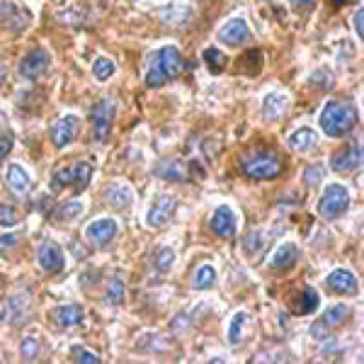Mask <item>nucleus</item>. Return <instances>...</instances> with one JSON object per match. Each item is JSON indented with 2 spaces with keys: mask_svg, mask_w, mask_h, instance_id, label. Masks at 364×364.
<instances>
[{
  "mask_svg": "<svg viewBox=\"0 0 364 364\" xmlns=\"http://www.w3.org/2000/svg\"><path fill=\"white\" fill-rule=\"evenodd\" d=\"M289 5L296 13H311L316 8V0H289Z\"/></svg>",
  "mask_w": 364,
  "mask_h": 364,
  "instance_id": "obj_43",
  "label": "nucleus"
},
{
  "mask_svg": "<svg viewBox=\"0 0 364 364\" xmlns=\"http://www.w3.org/2000/svg\"><path fill=\"white\" fill-rule=\"evenodd\" d=\"M17 221H20L17 211L13 207H8V204H0V226H15Z\"/></svg>",
  "mask_w": 364,
  "mask_h": 364,
  "instance_id": "obj_36",
  "label": "nucleus"
},
{
  "mask_svg": "<svg viewBox=\"0 0 364 364\" xmlns=\"http://www.w3.org/2000/svg\"><path fill=\"white\" fill-rule=\"evenodd\" d=\"M20 233H5V236H0V255H3L5 250L15 248L17 243H20Z\"/></svg>",
  "mask_w": 364,
  "mask_h": 364,
  "instance_id": "obj_39",
  "label": "nucleus"
},
{
  "mask_svg": "<svg viewBox=\"0 0 364 364\" xmlns=\"http://www.w3.org/2000/svg\"><path fill=\"white\" fill-rule=\"evenodd\" d=\"M287 109H289V95H284V92H267L265 100H262V114H265L267 122L282 119Z\"/></svg>",
  "mask_w": 364,
  "mask_h": 364,
  "instance_id": "obj_18",
  "label": "nucleus"
},
{
  "mask_svg": "<svg viewBox=\"0 0 364 364\" xmlns=\"http://www.w3.org/2000/svg\"><path fill=\"white\" fill-rule=\"evenodd\" d=\"M364 13H362V8L357 10L355 13V17H352V25H355V32H357V37H364V17H362Z\"/></svg>",
  "mask_w": 364,
  "mask_h": 364,
  "instance_id": "obj_44",
  "label": "nucleus"
},
{
  "mask_svg": "<svg viewBox=\"0 0 364 364\" xmlns=\"http://www.w3.org/2000/svg\"><path fill=\"white\" fill-rule=\"evenodd\" d=\"M245 252H248V255H255V250H260V245H262V238L257 236V231H252L248 238H245Z\"/></svg>",
  "mask_w": 364,
  "mask_h": 364,
  "instance_id": "obj_40",
  "label": "nucleus"
},
{
  "mask_svg": "<svg viewBox=\"0 0 364 364\" xmlns=\"http://www.w3.org/2000/svg\"><path fill=\"white\" fill-rule=\"evenodd\" d=\"M151 262H154L156 272H168V269L173 267V262H175L173 248H168V245H163V248H156L154 257H151Z\"/></svg>",
  "mask_w": 364,
  "mask_h": 364,
  "instance_id": "obj_29",
  "label": "nucleus"
},
{
  "mask_svg": "<svg viewBox=\"0 0 364 364\" xmlns=\"http://www.w3.org/2000/svg\"><path fill=\"white\" fill-rule=\"evenodd\" d=\"M311 83L314 85H321V87H331L333 85V73L328 68H318V70H314V75H311Z\"/></svg>",
  "mask_w": 364,
  "mask_h": 364,
  "instance_id": "obj_34",
  "label": "nucleus"
},
{
  "mask_svg": "<svg viewBox=\"0 0 364 364\" xmlns=\"http://www.w3.org/2000/svg\"><path fill=\"white\" fill-rule=\"evenodd\" d=\"M287 146H289L291 151H299V154H309V151H314L316 146H318V132L311 127H299L296 132L289 134Z\"/></svg>",
  "mask_w": 364,
  "mask_h": 364,
  "instance_id": "obj_17",
  "label": "nucleus"
},
{
  "mask_svg": "<svg viewBox=\"0 0 364 364\" xmlns=\"http://www.w3.org/2000/svg\"><path fill=\"white\" fill-rule=\"evenodd\" d=\"M309 333H311V338H316V340H326L328 336H331V328L323 326L321 321H316L314 326L309 328Z\"/></svg>",
  "mask_w": 364,
  "mask_h": 364,
  "instance_id": "obj_41",
  "label": "nucleus"
},
{
  "mask_svg": "<svg viewBox=\"0 0 364 364\" xmlns=\"http://www.w3.org/2000/svg\"><path fill=\"white\" fill-rule=\"evenodd\" d=\"M114 73H117V66H114L112 58L100 56L97 61L92 63V75H95V80H100V83H107Z\"/></svg>",
  "mask_w": 364,
  "mask_h": 364,
  "instance_id": "obj_27",
  "label": "nucleus"
},
{
  "mask_svg": "<svg viewBox=\"0 0 364 364\" xmlns=\"http://www.w3.org/2000/svg\"><path fill=\"white\" fill-rule=\"evenodd\" d=\"M154 173L158 175V178H163V180H170V182H180V180H187V166L185 163H180V161H161L156 166Z\"/></svg>",
  "mask_w": 364,
  "mask_h": 364,
  "instance_id": "obj_23",
  "label": "nucleus"
},
{
  "mask_svg": "<svg viewBox=\"0 0 364 364\" xmlns=\"http://www.w3.org/2000/svg\"><path fill=\"white\" fill-rule=\"evenodd\" d=\"M245 326H248V314L245 311H238L236 316L231 318V326H228V343H240L243 340V331H245Z\"/></svg>",
  "mask_w": 364,
  "mask_h": 364,
  "instance_id": "obj_28",
  "label": "nucleus"
},
{
  "mask_svg": "<svg viewBox=\"0 0 364 364\" xmlns=\"http://www.w3.org/2000/svg\"><path fill=\"white\" fill-rule=\"evenodd\" d=\"M92 180V166L87 161H78L75 166H63L58 168L51 178V190L61 192L66 187H75V190H85Z\"/></svg>",
  "mask_w": 364,
  "mask_h": 364,
  "instance_id": "obj_5",
  "label": "nucleus"
},
{
  "mask_svg": "<svg viewBox=\"0 0 364 364\" xmlns=\"http://www.w3.org/2000/svg\"><path fill=\"white\" fill-rule=\"evenodd\" d=\"M219 42L226 46H243L250 39V27L243 17H231L226 25L219 27Z\"/></svg>",
  "mask_w": 364,
  "mask_h": 364,
  "instance_id": "obj_10",
  "label": "nucleus"
},
{
  "mask_svg": "<svg viewBox=\"0 0 364 364\" xmlns=\"http://www.w3.org/2000/svg\"><path fill=\"white\" fill-rule=\"evenodd\" d=\"M5 182H8L10 190L20 197H25L29 192V187H32V178H29V173L20 163H10L8 170H5Z\"/></svg>",
  "mask_w": 364,
  "mask_h": 364,
  "instance_id": "obj_20",
  "label": "nucleus"
},
{
  "mask_svg": "<svg viewBox=\"0 0 364 364\" xmlns=\"http://www.w3.org/2000/svg\"><path fill=\"white\" fill-rule=\"evenodd\" d=\"M245 61H248V66H245V73L255 75L257 70H260V66H262V54H260V51H248V54H245Z\"/></svg>",
  "mask_w": 364,
  "mask_h": 364,
  "instance_id": "obj_37",
  "label": "nucleus"
},
{
  "mask_svg": "<svg viewBox=\"0 0 364 364\" xmlns=\"http://www.w3.org/2000/svg\"><path fill=\"white\" fill-rule=\"evenodd\" d=\"M321 132L331 139H340L345 134H350L352 129L357 127L360 122V112H357L355 102L350 100H328L323 105V112H321Z\"/></svg>",
  "mask_w": 364,
  "mask_h": 364,
  "instance_id": "obj_1",
  "label": "nucleus"
},
{
  "mask_svg": "<svg viewBox=\"0 0 364 364\" xmlns=\"http://www.w3.org/2000/svg\"><path fill=\"white\" fill-rule=\"evenodd\" d=\"M299 257H301V250H299V245H294V243H282L279 248L274 250V255L269 257V267L279 269V272H284V269H289V267L296 265Z\"/></svg>",
  "mask_w": 364,
  "mask_h": 364,
  "instance_id": "obj_19",
  "label": "nucleus"
},
{
  "mask_svg": "<svg viewBox=\"0 0 364 364\" xmlns=\"http://www.w3.org/2000/svg\"><path fill=\"white\" fill-rule=\"evenodd\" d=\"M204 61H207V66H209L211 73H221V70L226 68L228 58H226V54H221L219 49L209 46V49H204Z\"/></svg>",
  "mask_w": 364,
  "mask_h": 364,
  "instance_id": "obj_32",
  "label": "nucleus"
},
{
  "mask_svg": "<svg viewBox=\"0 0 364 364\" xmlns=\"http://www.w3.org/2000/svg\"><path fill=\"white\" fill-rule=\"evenodd\" d=\"M209 228L214 236L219 238H233L238 231V219H236V211H233L231 207H216L214 214H211L209 219Z\"/></svg>",
  "mask_w": 364,
  "mask_h": 364,
  "instance_id": "obj_9",
  "label": "nucleus"
},
{
  "mask_svg": "<svg viewBox=\"0 0 364 364\" xmlns=\"http://www.w3.org/2000/svg\"><path fill=\"white\" fill-rule=\"evenodd\" d=\"M117 231H119V224H117L114 219H95L92 224H87L85 238L90 240L95 248H105V245H109L114 240Z\"/></svg>",
  "mask_w": 364,
  "mask_h": 364,
  "instance_id": "obj_12",
  "label": "nucleus"
},
{
  "mask_svg": "<svg viewBox=\"0 0 364 364\" xmlns=\"http://www.w3.org/2000/svg\"><path fill=\"white\" fill-rule=\"evenodd\" d=\"M105 301H107L109 306H119V304L124 301V279H122L119 274H114V277L109 279V289H107V294H105Z\"/></svg>",
  "mask_w": 364,
  "mask_h": 364,
  "instance_id": "obj_31",
  "label": "nucleus"
},
{
  "mask_svg": "<svg viewBox=\"0 0 364 364\" xmlns=\"http://www.w3.org/2000/svg\"><path fill=\"white\" fill-rule=\"evenodd\" d=\"M83 209H85V204L80 202V199H70V202L61 204V207L56 209L54 216L58 221H70V219H78V216L83 214Z\"/></svg>",
  "mask_w": 364,
  "mask_h": 364,
  "instance_id": "obj_30",
  "label": "nucleus"
},
{
  "mask_svg": "<svg viewBox=\"0 0 364 364\" xmlns=\"http://www.w3.org/2000/svg\"><path fill=\"white\" fill-rule=\"evenodd\" d=\"M70 357H73L75 362H90V364H97L100 362V355H95V352L80 348V345H73V350H70Z\"/></svg>",
  "mask_w": 364,
  "mask_h": 364,
  "instance_id": "obj_33",
  "label": "nucleus"
},
{
  "mask_svg": "<svg viewBox=\"0 0 364 364\" xmlns=\"http://www.w3.org/2000/svg\"><path fill=\"white\" fill-rule=\"evenodd\" d=\"M114 117H117V105L112 100H102V102H97L95 107H92L90 124H92V136H95V141H105L109 136Z\"/></svg>",
  "mask_w": 364,
  "mask_h": 364,
  "instance_id": "obj_6",
  "label": "nucleus"
},
{
  "mask_svg": "<svg viewBox=\"0 0 364 364\" xmlns=\"http://www.w3.org/2000/svg\"><path fill=\"white\" fill-rule=\"evenodd\" d=\"M51 68V54L46 49H34L32 54H27L20 61V75L27 80H34L39 75H44Z\"/></svg>",
  "mask_w": 364,
  "mask_h": 364,
  "instance_id": "obj_13",
  "label": "nucleus"
},
{
  "mask_svg": "<svg viewBox=\"0 0 364 364\" xmlns=\"http://www.w3.org/2000/svg\"><path fill=\"white\" fill-rule=\"evenodd\" d=\"M80 132V119L75 114H66L61 117V119H56L54 124H51V144L56 146V149H66L75 141Z\"/></svg>",
  "mask_w": 364,
  "mask_h": 364,
  "instance_id": "obj_8",
  "label": "nucleus"
},
{
  "mask_svg": "<svg viewBox=\"0 0 364 364\" xmlns=\"http://www.w3.org/2000/svg\"><path fill=\"white\" fill-rule=\"evenodd\" d=\"M282 158L274 154L272 149H260L250 151L240 158V170H243L245 178L250 180H272L282 173Z\"/></svg>",
  "mask_w": 364,
  "mask_h": 364,
  "instance_id": "obj_3",
  "label": "nucleus"
},
{
  "mask_svg": "<svg viewBox=\"0 0 364 364\" xmlns=\"http://www.w3.org/2000/svg\"><path fill=\"white\" fill-rule=\"evenodd\" d=\"M318 306H321V294L314 287H306V289L301 291V296H299V301L294 304V314L306 316V314H314Z\"/></svg>",
  "mask_w": 364,
  "mask_h": 364,
  "instance_id": "obj_24",
  "label": "nucleus"
},
{
  "mask_svg": "<svg viewBox=\"0 0 364 364\" xmlns=\"http://www.w3.org/2000/svg\"><path fill=\"white\" fill-rule=\"evenodd\" d=\"M304 178H306V185H309V187L321 185V180H323V168H321V166H309V168H306V173H304Z\"/></svg>",
  "mask_w": 364,
  "mask_h": 364,
  "instance_id": "obj_38",
  "label": "nucleus"
},
{
  "mask_svg": "<svg viewBox=\"0 0 364 364\" xmlns=\"http://www.w3.org/2000/svg\"><path fill=\"white\" fill-rule=\"evenodd\" d=\"M182 70V54L178 46L168 44L156 49L149 56V66H146V85L149 87H163L173 78H178Z\"/></svg>",
  "mask_w": 364,
  "mask_h": 364,
  "instance_id": "obj_2",
  "label": "nucleus"
},
{
  "mask_svg": "<svg viewBox=\"0 0 364 364\" xmlns=\"http://www.w3.org/2000/svg\"><path fill=\"white\" fill-rule=\"evenodd\" d=\"M20 355L25 357V360H34V357L39 355V343H37V338H25V340H22Z\"/></svg>",
  "mask_w": 364,
  "mask_h": 364,
  "instance_id": "obj_35",
  "label": "nucleus"
},
{
  "mask_svg": "<svg viewBox=\"0 0 364 364\" xmlns=\"http://www.w3.org/2000/svg\"><path fill=\"white\" fill-rule=\"evenodd\" d=\"M331 3H333V5H338V8H340V5H345V0H331Z\"/></svg>",
  "mask_w": 364,
  "mask_h": 364,
  "instance_id": "obj_45",
  "label": "nucleus"
},
{
  "mask_svg": "<svg viewBox=\"0 0 364 364\" xmlns=\"http://www.w3.org/2000/svg\"><path fill=\"white\" fill-rule=\"evenodd\" d=\"M37 262L46 274H56L66 267V255H63V250L58 248L54 240H44L37 250Z\"/></svg>",
  "mask_w": 364,
  "mask_h": 364,
  "instance_id": "obj_11",
  "label": "nucleus"
},
{
  "mask_svg": "<svg viewBox=\"0 0 364 364\" xmlns=\"http://www.w3.org/2000/svg\"><path fill=\"white\" fill-rule=\"evenodd\" d=\"M348 209H350V192H348V187L338 185V182H333V185H328L326 190H323L318 207H316L323 221H336Z\"/></svg>",
  "mask_w": 364,
  "mask_h": 364,
  "instance_id": "obj_4",
  "label": "nucleus"
},
{
  "mask_svg": "<svg viewBox=\"0 0 364 364\" xmlns=\"http://www.w3.org/2000/svg\"><path fill=\"white\" fill-rule=\"evenodd\" d=\"M10 151H13V136H10V134H5V132H0V161H3Z\"/></svg>",
  "mask_w": 364,
  "mask_h": 364,
  "instance_id": "obj_42",
  "label": "nucleus"
},
{
  "mask_svg": "<svg viewBox=\"0 0 364 364\" xmlns=\"http://www.w3.org/2000/svg\"><path fill=\"white\" fill-rule=\"evenodd\" d=\"M214 284H216V269L211 265L197 267L195 277H192V287H195L197 291H204V289H211Z\"/></svg>",
  "mask_w": 364,
  "mask_h": 364,
  "instance_id": "obj_26",
  "label": "nucleus"
},
{
  "mask_svg": "<svg viewBox=\"0 0 364 364\" xmlns=\"http://www.w3.org/2000/svg\"><path fill=\"white\" fill-rule=\"evenodd\" d=\"M175 209H178V199L170 197V195H161L154 204H151L146 221H149V226L161 228V226H166L168 221L175 216Z\"/></svg>",
  "mask_w": 364,
  "mask_h": 364,
  "instance_id": "obj_14",
  "label": "nucleus"
},
{
  "mask_svg": "<svg viewBox=\"0 0 364 364\" xmlns=\"http://www.w3.org/2000/svg\"><path fill=\"white\" fill-rule=\"evenodd\" d=\"M0 22L13 32H22L32 22V13L25 5H17L13 0H0Z\"/></svg>",
  "mask_w": 364,
  "mask_h": 364,
  "instance_id": "obj_7",
  "label": "nucleus"
},
{
  "mask_svg": "<svg viewBox=\"0 0 364 364\" xmlns=\"http://www.w3.org/2000/svg\"><path fill=\"white\" fill-rule=\"evenodd\" d=\"M105 202H107L112 209H127V207H132L134 195H132V190H129V185H124V182H114V185H109L107 192H105Z\"/></svg>",
  "mask_w": 364,
  "mask_h": 364,
  "instance_id": "obj_22",
  "label": "nucleus"
},
{
  "mask_svg": "<svg viewBox=\"0 0 364 364\" xmlns=\"http://www.w3.org/2000/svg\"><path fill=\"white\" fill-rule=\"evenodd\" d=\"M54 321L61 328H75L85 321V311L78 304H66V306H58L54 311Z\"/></svg>",
  "mask_w": 364,
  "mask_h": 364,
  "instance_id": "obj_21",
  "label": "nucleus"
},
{
  "mask_svg": "<svg viewBox=\"0 0 364 364\" xmlns=\"http://www.w3.org/2000/svg\"><path fill=\"white\" fill-rule=\"evenodd\" d=\"M326 287L331 291H338V294L355 296L357 291H360V279H357L350 269H333L326 277Z\"/></svg>",
  "mask_w": 364,
  "mask_h": 364,
  "instance_id": "obj_15",
  "label": "nucleus"
},
{
  "mask_svg": "<svg viewBox=\"0 0 364 364\" xmlns=\"http://www.w3.org/2000/svg\"><path fill=\"white\" fill-rule=\"evenodd\" d=\"M331 168L336 170V173H352V170H360L362 168V146L350 144L348 149L338 151V154L331 158Z\"/></svg>",
  "mask_w": 364,
  "mask_h": 364,
  "instance_id": "obj_16",
  "label": "nucleus"
},
{
  "mask_svg": "<svg viewBox=\"0 0 364 364\" xmlns=\"http://www.w3.org/2000/svg\"><path fill=\"white\" fill-rule=\"evenodd\" d=\"M348 318H350V306H348V304H336V306H331V309L326 311V314H323L321 323L333 331V328L343 326V323L348 321Z\"/></svg>",
  "mask_w": 364,
  "mask_h": 364,
  "instance_id": "obj_25",
  "label": "nucleus"
}]
</instances>
